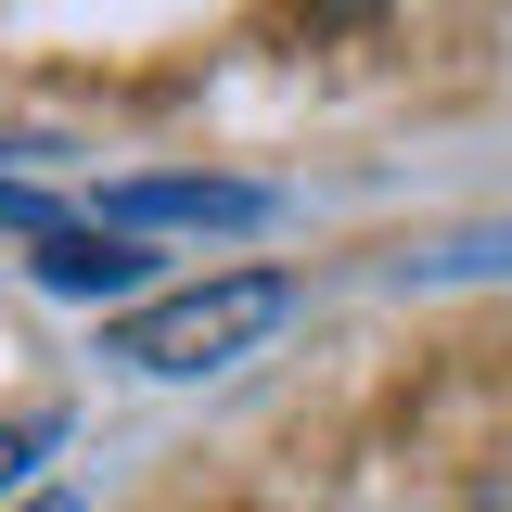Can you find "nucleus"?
Returning <instances> with one entry per match:
<instances>
[{
    "mask_svg": "<svg viewBox=\"0 0 512 512\" xmlns=\"http://www.w3.org/2000/svg\"><path fill=\"white\" fill-rule=\"evenodd\" d=\"M282 308H295L282 269H231V282H192V295L128 308L103 333V359H128V372H154V384H192V372H231L256 333H282Z\"/></svg>",
    "mask_w": 512,
    "mask_h": 512,
    "instance_id": "1",
    "label": "nucleus"
},
{
    "mask_svg": "<svg viewBox=\"0 0 512 512\" xmlns=\"http://www.w3.org/2000/svg\"><path fill=\"white\" fill-rule=\"evenodd\" d=\"M244 218H269L256 180H128V192H103V231H244Z\"/></svg>",
    "mask_w": 512,
    "mask_h": 512,
    "instance_id": "2",
    "label": "nucleus"
},
{
    "mask_svg": "<svg viewBox=\"0 0 512 512\" xmlns=\"http://www.w3.org/2000/svg\"><path fill=\"white\" fill-rule=\"evenodd\" d=\"M52 295H128L141 282V244L128 231H39V256H26Z\"/></svg>",
    "mask_w": 512,
    "mask_h": 512,
    "instance_id": "3",
    "label": "nucleus"
},
{
    "mask_svg": "<svg viewBox=\"0 0 512 512\" xmlns=\"http://www.w3.org/2000/svg\"><path fill=\"white\" fill-rule=\"evenodd\" d=\"M0 231H52V205H39V192H13V180H0Z\"/></svg>",
    "mask_w": 512,
    "mask_h": 512,
    "instance_id": "4",
    "label": "nucleus"
},
{
    "mask_svg": "<svg viewBox=\"0 0 512 512\" xmlns=\"http://www.w3.org/2000/svg\"><path fill=\"white\" fill-rule=\"evenodd\" d=\"M13 474H26V436H0V487H13Z\"/></svg>",
    "mask_w": 512,
    "mask_h": 512,
    "instance_id": "5",
    "label": "nucleus"
},
{
    "mask_svg": "<svg viewBox=\"0 0 512 512\" xmlns=\"http://www.w3.org/2000/svg\"><path fill=\"white\" fill-rule=\"evenodd\" d=\"M320 13H372V0H320Z\"/></svg>",
    "mask_w": 512,
    "mask_h": 512,
    "instance_id": "6",
    "label": "nucleus"
},
{
    "mask_svg": "<svg viewBox=\"0 0 512 512\" xmlns=\"http://www.w3.org/2000/svg\"><path fill=\"white\" fill-rule=\"evenodd\" d=\"M39 512H52V500H39Z\"/></svg>",
    "mask_w": 512,
    "mask_h": 512,
    "instance_id": "7",
    "label": "nucleus"
}]
</instances>
